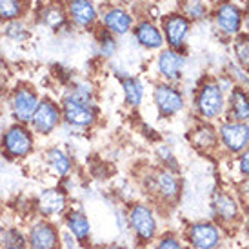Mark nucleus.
I'll return each instance as SVG.
<instances>
[{"label": "nucleus", "mask_w": 249, "mask_h": 249, "mask_svg": "<svg viewBox=\"0 0 249 249\" xmlns=\"http://www.w3.org/2000/svg\"><path fill=\"white\" fill-rule=\"evenodd\" d=\"M40 162L44 171L55 178L56 182H62L68 177H71L73 173V167H75V162H73V157L70 153L64 149L62 145H48L46 149H42L40 153Z\"/></svg>", "instance_id": "nucleus-15"}, {"label": "nucleus", "mask_w": 249, "mask_h": 249, "mask_svg": "<svg viewBox=\"0 0 249 249\" xmlns=\"http://www.w3.org/2000/svg\"><path fill=\"white\" fill-rule=\"evenodd\" d=\"M213 208L214 213L220 216L222 220H233L238 213V208H236V202L233 200V196H229L228 193H218L214 195L213 198Z\"/></svg>", "instance_id": "nucleus-29"}, {"label": "nucleus", "mask_w": 249, "mask_h": 249, "mask_svg": "<svg viewBox=\"0 0 249 249\" xmlns=\"http://www.w3.org/2000/svg\"><path fill=\"white\" fill-rule=\"evenodd\" d=\"M211 7L213 4L209 0H177L175 9L186 18H189L193 24H198V22L208 20L211 15Z\"/></svg>", "instance_id": "nucleus-26"}, {"label": "nucleus", "mask_w": 249, "mask_h": 249, "mask_svg": "<svg viewBox=\"0 0 249 249\" xmlns=\"http://www.w3.org/2000/svg\"><path fill=\"white\" fill-rule=\"evenodd\" d=\"M33 208L36 214L42 218H55V216H62L68 208H70V196L64 186L56 184V186L42 187L36 193L35 200H33Z\"/></svg>", "instance_id": "nucleus-13"}, {"label": "nucleus", "mask_w": 249, "mask_h": 249, "mask_svg": "<svg viewBox=\"0 0 249 249\" xmlns=\"http://www.w3.org/2000/svg\"><path fill=\"white\" fill-rule=\"evenodd\" d=\"M127 220L131 229L137 233L140 240H151L157 235V220H155V214H153L151 208L145 206L142 202L139 204H133V208L129 209L127 214Z\"/></svg>", "instance_id": "nucleus-19"}, {"label": "nucleus", "mask_w": 249, "mask_h": 249, "mask_svg": "<svg viewBox=\"0 0 249 249\" xmlns=\"http://www.w3.org/2000/svg\"><path fill=\"white\" fill-rule=\"evenodd\" d=\"M93 46H95V55L100 60H113L118 53L120 48V38H117L115 35H111L109 31H106L98 26L93 33Z\"/></svg>", "instance_id": "nucleus-25"}, {"label": "nucleus", "mask_w": 249, "mask_h": 249, "mask_svg": "<svg viewBox=\"0 0 249 249\" xmlns=\"http://www.w3.org/2000/svg\"><path fill=\"white\" fill-rule=\"evenodd\" d=\"M36 151V135L29 124L11 122L0 135V155L9 162H24Z\"/></svg>", "instance_id": "nucleus-1"}, {"label": "nucleus", "mask_w": 249, "mask_h": 249, "mask_svg": "<svg viewBox=\"0 0 249 249\" xmlns=\"http://www.w3.org/2000/svg\"><path fill=\"white\" fill-rule=\"evenodd\" d=\"M157 249H182V246H180V242L175 236H164L159 242Z\"/></svg>", "instance_id": "nucleus-34"}, {"label": "nucleus", "mask_w": 249, "mask_h": 249, "mask_svg": "<svg viewBox=\"0 0 249 249\" xmlns=\"http://www.w3.org/2000/svg\"><path fill=\"white\" fill-rule=\"evenodd\" d=\"M29 127L33 129L36 137H42V139L55 135L62 127V107L58 98L42 95L35 115L29 120Z\"/></svg>", "instance_id": "nucleus-8"}, {"label": "nucleus", "mask_w": 249, "mask_h": 249, "mask_svg": "<svg viewBox=\"0 0 249 249\" xmlns=\"http://www.w3.org/2000/svg\"><path fill=\"white\" fill-rule=\"evenodd\" d=\"M29 20L33 22L35 29H42L51 35H66L73 31L68 22L64 0H36Z\"/></svg>", "instance_id": "nucleus-4"}, {"label": "nucleus", "mask_w": 249, "mask_h": 249, "mask_svg": "<svg viewBox=\"0 0 249 249\" xmlns=\"http://www.w3.org/2000/svg\"><path fill=\"white\" fill-rule=\"evenodd\" d=\"M58 102L62 107V125L66 127L86 131L98 122L100 109H98L97 100H86V98H76L60 93Z\"/></svg>", "instance_id": "nucleus-3"}, {"label": "nucleus", "mask_w": 249, "mask_h": 249, "mask_svg": "<svg viewBox=\"0 0 249 249\" xmlns=\"http://www.w3.org/2000/svg\"><path fill=\"white\" fill-rule=\"evenodd\" d=\"M242 33L249 35V7L244 11V26H242Z\"/></svg>", "instance_id": "nucleus-36"}, {"label": "nucleus", "mask_w": 249, "mask_h": 249, "mask_svg": "<svg viewBox=\"0 0 249 249\" xmlns=\"http://www.w3.org/2000/svg\"><path fill=\"white\" fill-rule=\"evenodd\" d=\"M145 186L149 187V191L157 195L159 198L166 202H175L178 198L182 184H180L178 173L166 169V167H155L151 175H147Z\"/></svg>", "instance_id": "nucleus-16"}, {"label": "nucleus", "mask_w": 249, "mask_h": 249, "mask_svg": "<svg viewBox=\"0 0 249 249\" xmlns=\"http://www.w3.org/2000/svg\"><path fill=\"white\" fill-rule=\"evenodd\" d=\"M62 216L66 229L78 240V244H88L91 236V224L88 214L78 208H68V211Z\"/></svg>", "instance_id": "nucleus-22"}, {"label": "nucleus", "mask_w": 249, "mask_h": 249, "mask_svg": "<svg viewBox=\"0 0 249 249\" xmlns=\"http://www.w3.org/2000/svg\"><path fill=\"white\" fill-rule=\"evenodd\" d=\"M131 36L139 48H142L144 51H149V53H159L160 49L166 48L159 20L147 17V15L137 18L135 26H133Z\"/></svg>", "instance_id": "nucleus-14"}, {"label": "nucleus", "mask_w": 249, "mask_h": 249, "mask_svg": "<svg viewBox=\"0 0 249 249\" xmlns=\"http://www.w3.org/2000/svg\"><path fill=\"white\" fill-rule=\"evenodd\" d=\"M120 80V88H122V95H124V102L127 107H140L145 97V84L144 80L137 75L125 73V75L118 76Z\"/></svg>", "instance_id": "nucleus-23"}, {"label": "nucleus", "mask_w": 249, "mask_h": 249, "mask_svg": "<svg viewBox=\"0 0 249 249\" xmlns=\"http://www.w3.org/2000/svg\"><path fill=\"white\" fill-rule=\"evenodd\" d=\"M0 31H2V22H0Z\"/></svg>", "instance_id": "nucleus-39"}, {"label": "nucleus", "mask_w": 249, "mask_h": 249, "mask_svg": "<svg viewBox=\"0 0 249 249\" xmlns=\"http://www.w3.org/2000/svg\"><path fill=\"white\" fill-rule=\"evenodd\" d=\"M195 109L204 122H211L224 113L226 95L216 80L206 78L198 84V88L195 91Z\"/></svg>", "instance_id": "nucleus-5"}, {"label": "nucleus", "mask_w": 249, "mask_h": 249, "mask_svg": "<svg viewBox=\"0 0 249 249\" xmlns=\"http://www.w3.org/2000/svg\"><path fill=\"white\" fill-rule=\"evenodd\" d=\"M187 139L191 140L195 149H198L202 153L211 151V149H214L218 145V133L214 131L208 122H204V120L195 129H191V133L187 135Z\"/></svg>", "instance_id": "nucleus-27"}, {"label": "nucleus", "mask_w": 249, "mask_h": 249, "mask_svg": "<svg viewBox=\"0 0 249 249\" xmlns=\"http://www.w3.org/2000/svg\"><path fill=\"white\" fill-rule=\"evenodd\" d=\"M229 120L236 122H248L249 120V93L242 86H233L226 98Z\"/></svg>", "instance_id": "nucleus-24"}, {"label": "nucleus", "mask_w": 249, "mask_h": 249, "mask_svg": "<svg viewBox=\"0 0 249 249\" xmlns=\"http://www.w3.org/2000/svg\"><path fill=\"white\" fill-rule=\"evenodd\" d=\"M35 26L29 18H20V20L6 22L2 24V31H0V42L9 44L13 48H24L35 36Z\"/></svg>", "instance_id": "nucleus-20"}, {"label": "nucleus", "mask_w": 249, "mask_h": 249, "mask_svg": "<svg viewBox=\"0 0 249 249\" xmlns=\"http://www.w3.org/2000/svg\"><path fill=\"white\" fill-rule=\"evenodd\" d=\"M187 240L195 249H213L220 242V231L213 224L198 222L187 229Z\"/></svg>", "instance_id": "nucleus-21"}, {"label": "nucleus", "mask_w": 249, "mask_h": 249, "mask_svg": "<svg viewBox=\"0 0 249 249\" xmlns=\"http://www.w3.org/2000/svg\"><path fill=\"white\" fill-rule=\"evenodd\" d=\"M155 155L160 162V167H166V169H171V171H177L178 173V162H177V157L175 153L171 151V147L166 144H159L157 149H155Z\"/></svg>", "instance_id": "nucleus-32"}, {"label": "nucleus", "mask_w": 249, "mask_h": 249, "mask_svg": "<svg viewBox=\"0 0 249 249\" xmlns=\"http://www.w3.org/2000/svg\"><path fill=\"white\" fill-rule=\"evenodd\" d=\"M11 64H9V58L6 56L4 49L0 48V98H4L6 91L11 88L13 84V75H11Z\"/></svg>", "instance_id": "nucleus-31"}, {"label": "nucleus", "mask_w": 249, "mask_h": 249, "mask_svg": "<svg viewBox=\"0 0 249 249\" xmlns=\"http://www.w3.org/2000/svg\"><path fill=\"white\" fill-rule=\"evenodd\" d=\"M135 22H137V17L133 13V9L124 6L122 2H106L100 6L98 26L109 31L111 35H115L117 38L131 35Z\"/></svg>", "instance_id": "nucleus-7"}, {"label": "nucleus", "mask_w": 249, "mask_h": 249, "mask_svg": "<svg viewBox=\"0 0 249 249\" xmlns=\"http://www.w3.org/2000/svg\"><path fill=\"white\" fill-rule=\"evenodd\" d=\"M187 66L186 49L164 48L159 53H155V71L159 75V80L178 84L184 76Z\"/></svg>", "instance_id": "nucleus-12"}, {"label": "nucleus", "mask_w": 249, "mask_h": 249, "mask_svg": "<svg viewBox=\"0 0 249 249\" xmlns=\"http://www.w3.org/2000/svg\"><path fill=\"white\" fill-rule=\"evenodd\" d=\"M209 18L213 22L216 33L224 38H236L238 35H242L244 9H240L233 0H216L211 7Z\"/></svg>", "instance_id": "nucleus-6"}, {"label": "nucleus", "mask_w": 249, "mask_h": 249, "mask_svg": "<svg viewBox=\"0 0 249 249\" xmlns=\"http://www.w3.org/2000/svg\"><path fill=\"white\" fill-rule=\"evenodd\" d=\"M238 166H240V171H242L244 177L249 178V149H244L242 157L238 160Z\"/></svg>", "instance_id": "nucleus-35"}, {"label": "nucleus", "mask_w": 249, "mask_h": 249, "mask_svg": "<svg viewBox=\"0 0 249 249\" xmlns=\"http://www.w3.org/2000/svg\"><path fill=\"white\" fill-rule=\"evenodd\" d=\"M160 29H162V35H164V42H166V48L173 49H186L187 48V38L191 35V29H193V22L186 18L182 13H178L177 9L173 11H167L159 18Z\"/></svg>", "instance_id": "nucleus-11"}, {"label": "nucleus", "mask_w": 249, "mask_h": 249, "mask_svg": "<svg viewBox=\"0 0 249 249\" xmlns=\"http://www.w3.org/2000/svg\"><path fill=\"white\" fill-rule=\"evenodd\" d=\"M29 249H60V231L49 218H38L28 229Z\"/></svg>", "instance_id": "nucleus-17"}, {"label": "nucleus", "mask_w": 249, "mask_h": 249, "mask_svg": "<svg viewBox=\"0 0 249 249\" xmlns=\"http://www.w3.org/2000/svg\"><path fill=\"white\" fill-rule=\"evenodd\" d=\"M218 139L229 153H242L249 144V125L246 122L228 120L218 127Z\"/></svg>", "instance_id": "nucleus-18"}, {"label": "nucleus", "mask_w": 249, "mask_h": 249, "mask_svg": "<svg viewBox=\"0 0 249 249\" xmlns=\"http://www.w3.org/2000/svg\"><path fill=\"white\" fill-rule=\"evenodd\" d=\"M153 104L159 111V115L162 118H173L178 113L184 111L186 107V97H184V91L180 89L178 84L173 82H159L153 86L151 91Z\"/></svg>", "instance_id": "nucleus-10"}, {"label": "nucleus", "mask_w": 249, "mask_h": 249, "mask_svg": "<svg viewBox=\"0 0 249 249\" xmlns=\"http://www.w3.org/2000/svg\"><path fill=\"white\" fill-rule=\"evenodd\" d=\"M40 91L36 89L31 82H15L4 95V104H6L7 115L11 122H20V124H29L33 118L38 102H40Z\"/></svg>", "instance_id": "nucleus-2"}, {"label": "nucleus", "mask_w": 249, "mask_h": 249, "mask_svg": "<svg viewBox=\"0 0 249 249\" xmlns=\"http://www.w3.org/2000/svg\"><path fill=\"white\" fill-rule=\"evenodd\" d=\"M33 4V0H0V22L6 24L20 18H29Z\"/></svg>", "instance_id": "nucleus-28"}, {"label": "nucleus", "mask_w": 249, "mask_h": 249, "mask_svg": "<svg viewBox=\"0 0 249 249\" xmlns=\"http://www.w3.org/2000/svg\"><path fill=\"white\" fill-rule=\"evenodd\" d=\"M233 40H235L233 49H235L236 64L249 75V35L242 33V35H238Z\"/></svg>", "instance_id": "nucleus-30"}, {"label": "nucleus", "mask_w": 249, "mask_h": 249, "mask_svg": "<svg viewBox=\"0 0 249 249\" xmlns=\"http://www.w3.org/2000/svg\"><path fill=\"white\" fill-rule=\"evenodd\" d=\"M70 28L78 33H93L98 28L100 4L97 0H64Z\"/></svg>", "instance_id": "nucleus-9"}, {"label": "nucleus", "mask_w": 249, "mask_h": 249, "mask_svg": "<svg viewBox=\"0 0 249 249\" xmlns=\"http://www.w3.org/2000/svg\"><path fill=\"white\" fill-rule=\"evenodd\" d=\"M2 244L6 246H28V235L17 228L4 229L2 233Z\"/></svg>", "instance_id": "nucleus-33"}, {"label": "nucleus", "mask_w": 249, "mask_h": 249, "mask_svg": "<svg viewBox=\"0 0 249 249\" xmlns=\"http://www.w3.org/2000/svg\"><path fill=\"white\" fill-rule=\"evenodd\" d=\"M100 249H124V248H120V246H106V248H100Z\"/></svg>", "instance_id": "nucleus-38"}, {"label": "nucleus", "mask_w": 249, "mask_h": 249, "mask_svg": "<svg viewBox=\"0 0 249 249\" xmlns=\"http://www.w3.org/2000/svg\"><path fill=\"white\" fill-rule=\"evenodd\" d=\"M4 249H28L26 246H6Z\"/></svg>", "instance_id": "nucleus-37"}]
</instances>
